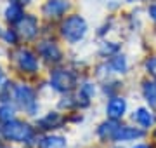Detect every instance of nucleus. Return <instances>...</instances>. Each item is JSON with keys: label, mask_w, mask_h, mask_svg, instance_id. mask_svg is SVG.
<instances>
[{"label": "nucleus", "mask_w": 156, "mask_h": 148, "mask_svg": "<svg viewBox=\"0 0 156 148\" xmlns=\"http://www.w3.org/2000/svg\"><path fill=\"white\" fill-rule=\"evenodd\" d=\"M61 33L62 37L69 42V44H76V42H80V40L85 37V33H87V23H85V19L82 16H69L62 23L61 26Z\"/></svg>", "instance_id": "obj_1"}, {"label": "nucleus", "mask_w": 156, "mask_h": 148, "mask_svg": "<svg viewBox=\"0 0 156 148\" xmlns=\"http://www.w3.org/2000/svg\"><path fill=\"white\" fill-rule=\"evenodd\" d=\"M2 134H4V138L12 139V141L30 143V139L33 138V129H31L28 124H24V122L11 120V122L4 124V127H2Z\"/></svg>", "instance_id": "obj_2"}, {"label": "nucleus", "mask_w": 156, "mask_h": 148, "mask_svg": "<svg viewBox=\"0 0 156 148\" xmlns=\"http://www.w3.org/2000/svg\"><path fill=\"white\" fill-rule=\"evenodd\" d=\"M50 86L59 92H69L76 86V77L69 70H54L50 73Z\"/></svg>", "instance_id": "obj_3"}, {"label": "nucleus", "mask_w": 156, "mask_h": 148, "mask_svg": "<svg viewBox=\"0 0 156 148\" xmlns=\"http://www.w3.org/2000/svg\"><path fill=\"white\" fill-rule=\"evenodd\" d=\"M16 99L17 103L21 105V108H24L30 115H35L37 113V99H35V92L31 87L28 86H17L16 87Z\"/></svg>", "instance_id": "obj_4"}, {"label": "nucleus", "mask_w": 156, "mask_h": 148, "mask_svg": "<svg viewBox=\"0 0 156 148\" xmlns=\"http://www.w3.org/2000/svg\"><path fill=\"white\" fill-rule=\"evenodd\" d=\"M16 61L17 66L23 70V72H28V73H35L38 70V59L33 52H30L28 49H21V51L16 54Z\"/></svg>", "instance_id": "obj_5"}, {"label": "nucleus", "mask_w": 156, "mask_h": 148, "mask_svg": "<svg viewBox=\"0 0 156 148\" xmlns=\"http://www.w3.org/2000/svg\"><path fill=\"white\" fill-rule=\"evenodd\" d=\"M125 112H127V101H125V98L115 96L109 99V103H108V106H106V113L109 119H113V120L122 119L123 115H125Z\"/></svg>", "instance_id": "obj_6"}, {"label": "nucleus", "mask_w": 156, "mask_h": 148, "mask_svg": "<svg viewBox=\"0 0 156 148\" xmlns=\"http://www.w3.org/2000/svg\"><path fill=\"white\" fill-rule=\"evenodd\" d=\"M17 24H19L17 30H19V33H21L24 39H33L35 35L38 33V21H37L35 16L26 14V16H23V19Z\"/></svg>", "instance_id": "obj_7"}, {"label": "nucleus", "mask_w": 156, "mask_h": 148, "mask_svg": "<svg viewBox=\"0 0 156 148\" xmlns=\"http://www.w3.org/2000/svg\"><path fill=\"white\" fill-rule=\"evenodd\" d=\"M144 136V131L137 127H128V125H120L113 136V141H130V139H139Z\"/></svg>", "instance_id": "obj_8"}, {"label": "nucleus", "mask_w": 156, "mask_h": 148, "mask_svg": "<svg viewBox=\"0 0 156 148\" xmlns=\"http://www.w3.org/2000/svg\"><path fill=\"white\" fill-rule=\"evenodd\" d=\"M38 52L47 63H57L61 59V51L54 42H42L38 46Z\"/></svg>", "instance_id": "obj_9"}, {"label": "nucleus", "mask_w": 156, "mask_h": 148, "mask_svg": "<svg viewBox=\"0 0 156 148\" xmlns=\"http://www.w3.org/2000/svg\"><path fill=\"white\" fill-rule=\"evenodd\" d=\"M69 9V4L66 0H49L44 6V14L49 17H61Z\"/></svg>", "instance_id": "obj_10"}, {"label": "nucleus", "mask_w": 156, "mask_h": 148, "mask_svg": "<svg viewBox=\"0 0 156 148\" xmlns=\"http://www.w3.org/2000/svg\"><path fill=\"white\" fill-rule=\"evenodd\" d=\"M62 122H64V119L57 112H50V113L45 115L44 119H40L38 125H40V129H47L49 131V129H57Z\"/></svg>", "instance_id": "obj_11"}, {"label": "nucleus", "mask_w": 156, "mask_h": 148, "mask_svg": "<svg viewBox=\"0 0 156 148\" xmlns=\"http://www.w3.org/2000/svg\"><path fill=\"white\" fill-rule=\"evenodd\" d=\"M142 94L153 110H156V80H146L142 84Z\"/></svg>", "instance_id": "obj_12"}, {"label": "nucleus", "mask_w": 156, "mask_h": 148, "mask_svg": "<svg viewBox=\"0 0 156 148\" xmlns=\"http://www.w3.org/2000/svg\"><path fill=\"white\" fill-rule=\"evenodd\" d=\"M118 127H120V124H118L116 120L109 119L108 122H102V124L99 125L97 134H99L102 139H113V136H115V132H116Z\"/></svg>", "instance_id": "obj_13"}, {"label": "nucleus", "mask_w": 156, "mask_h": 148, "mask_svg": "<svg viewBox=\"0 0 156 148\" xmlns=\"http://www.w3.org/2000/svg\"><path fill=\"white\" fill-rule=\"evenodd\" d=\"M132 119L140 125V127H151V125L154 124V115L151 113L147 108H139L137 112L134 113Z\"/></svg>", "instance_id": "obj_14"}, {"label": "nucleus", "mask_w": 156, "mask_h": 148, "mask_svg": "<svg viewBox=\"0 0 156 148\" xmlns=\"http://www.w3.org/2000/svg\"><path fill=\"white\" fill-rule=\"evenodd\" d=\"M23 16H24V14H23L21 6L16 4V2L11 4V6L5 9V19L9 21V23H19V21L23 19Z\"/></svg>", "instance_id": "obj_15"}, {"label": "nucleus", "mask_w": 156, "mask_h": 148, "mask_svg": "<svg viewBox=\"0 0 156 148\" xmlns=\"http://www.w3.org/2000/svg\"><path fill=\"white\" fill-rule=\"evenodd\" d=\"M42 148H64L66 146V139L59 136H47L44 141L40 143Z\"/></svg>", "instance_id": "obj_16"}, {"label": "nucleus", "mask_w": 156, "mask_h": 148, "mask_svg": "<svg viewBox=\"0 0 156 148\" xmlns=\"http://www.w3.org/2000/svg\"><path fill=\"white\" fill-rule=\"evenodd\" d=\"M11 120H14V108H12L11 105H2L0 106V122L7 124Z\"/></svg>", "instance_id": "obj_17"}, {"label": "nucleus", "mask_w": 156, "mask_h": 148, "mask_svg": "<svg viewBox=\"0 0 156 148\" xmlns=\"http://www.w3.org/2000/svg\"><path fill=\"white\" fill-rule=\"evenodd\" d=\"M111 66L115 72H125L127 70V59H125V56H116V57H113V61H111Z\"/></svg>", "instance_id": "obj_18"}, {"label": "nucleus", "mask_w": 156, "mask_h": 148, "mask_svg": "<svg viewBox=\"0 0 156 148\" xmlns=\"http://www.w3.org/2000/svg\"><path fill=\"white\" fill-rule=\"evenodd\" d=\"M146 70H147V73L153 77V79H156V57H149L147 61H146Z\"/></svg>", "instance_id": "obj_19"}, {"label": "nucleus", "mask_w": 156, "mask_h": 148, "mask_svg": "<svg viewBox=\"0 0 156 148\" xmlns=\"http://www.w3.org/2000/svg\"><path fill=\"white\" fill-rule=\"evenodd\" d=\"M118 51V46L115 44V46H108L106 44H102V47H101V54H111V52H116Z\"/></svg>", "instance_id": "obj_20"}, {"label": "nucleus", "mask_w": 156, "mask_h": 148, "mask_svg": "<svg viewBox=\"0 0 156 148\" xmlns=\"http://www.w3.org/2000/svg\"><path fill=\"white\" fill-rule=\"evenodd\" d=\"M16 31H14V30H9V31H7L5 33V40L7 42H11V44H14V42H16Z\"/></svg>", "instance_id": "obj_21"}, {"label": "nucleus", "mask_w": 156, "mask_h": 148, "mask_svg": "<svg viewBox=\"0 0 156 148\" xmlns=\"http://www.w3.org/2000/svg\"><path fill=\"white\" fill-rule=\"evenodd\" d=\"M149 16L151 19L156 23V4H153V6H149Z\"/></svg>", "instance_id": "obj_22"}, {"label": "nucleus", "mask_w": 156, "mask_h": 148, "mask_svg": "<svg viewBox=\"0 0 156 148\" xmlns=\"http://www.w3.org/2000/svg\"><path fill=\"white\" fill-rule=\"evenodd\" d=\"M12 2H16V4H19V6H21V4H28L30 0H12Z\"/></svg>", "instance_id": "obj_23"}, {"label": "nucleus", "mask_w": 156, "mask_h": 148, "mask_svg": "<svg viewBox=\"0 0 156 148\" xmlns=\"http://www.w3.org/2000/svg\"><path fill=\"white\" fill-rule=\"evenodd\" d=\"M134 148H149V146H147V145H135Z\"/></svg>", "instance_id": "obj_24"}, {"label": "nucleus", "mask_w": 156, "mask_h": 148, "mask_svg": "<svg viewBox=\"0 0 156 148\" xmlns=\"http://www.w3.org/2000/svg\"><path fill=\"white\" fill-rule=\"evenodd\" d=\"M0 82H4V73H2V70H0Z\"/></svg>", "instance_id": "obj_25"}, {"label": "nucleus", "mask_w": 156, "mask_h": 148, "mask_svg": "<svg viewBox=\"0 0 156 148\" xmlns=\"http://www.w3.org/2000/svg\"><path fill=\"white\" fill-rule=\"evenodd\" d=\"M127 2H139V0H127Z\"/></svg>", "instance_id": "obj_26"}, {"label": "nucleus", "mask_w": 156, "mask_h": 148, "mask_svg": "<svg viewBox=\"0 0 156 148\" xmlns=\"http://www.w3.org/2000/svg\"><path fill=\"white\" fill-rule=\"evenodd\" d=\"M0 33H2V31H0Z\"/></svg>", "instance_id": "obj_27"}, {"label": "nucleus", "mask_w": 156, "mask_h": 148, "mask_svg": "<svg viewBox=\"0 0 156 148\" xmlns=\"http://www.w3.org/2000/svg\"><path fill=\"white\" fill-rule=\"evenodd\" d=\"M118 148H120V146H118Z\"/></svg>", "instance_id": "obj_28"}]
</instances>
